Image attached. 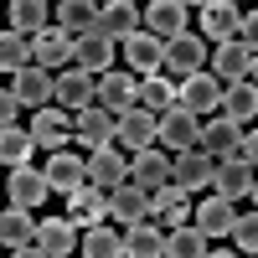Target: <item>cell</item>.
Wrapping results in <instances>:
<instances>
[{
	"mask_svg": "<svg viewBox=\"0 0 258 258\" xmlns=\"http://www.w3.org/2000/svg\"><path fill=\"white\" fill-rule=\"evenodd\" d=\"M140 103H145L150 114L176 109V83H165V73H145L140 78Z\"/></svg>",
	"mask_w": 258,
	"mask_h": 258,
	"instance_id": "d590c367",
	"label": "cell"
},
{
	"mask_svg": "<svg viewBox=\"0 0 258 258\" xmlns=\"http://www.w3.org/2000/svg\"><path fill=\"white\" fill-rule=\"evenodd\" d=\"M31 62H36V68H47V73L68 68V62H73V31H62V26H41V31L31 36Z\"/></svg>",
	"mask_w": 258,
	"mask_h": 258,
	"instance_id": "4fadbf2b",
	"label": "cell"
},
{
	"mask_svg": "<svg viewBox=\"0 0 258 258\" xmlns=\"http://www.w3.org/2000/svg\"><path fill=\"white\" fill-rule=\"evenodd\" d=\"M31 155H36L31 129H21V124H0V165H26Z\"/></svg>",
	"mask_w": 258,
	"mask_h": 258,
	"instance_id": "d6a6232c",
	"label": "cell"
},
{
	"mask_svg": "<svg viewBox=\"0 0 258 258\" xmlns=\"http://www.w3.org/2000/svg\"><path fill=\"white\" fill-rule=\"evenodd\" d=\"M52 6H57V26L62 31H88L93 26V21H98V6H93V0H52Z\"/></svg>",
	"mask_w": 258,
	"mask_h": 258,
	"instance_id": "8d00e7d4",
	"label": "cell"
},
{
	"mask_svg": "<svg viewBox=\"0 0 258 258\" xmlns=\"http://www.w3.org/2000/svg\"><path fill=\"white\" fill-rule=\"evenodd\" d=\"M6 6H11V31L36 36L41 26H47V6L52 0H6Z\"/></svg>",
	"mask_w": 258,
	"mask_h": 258,
	"instance_id": "e575fe53",
	"label": "cell"
},
{
	"mask_svg": "<svg viewBox=\"0 0 258 258\" xmlns=\"http://www.w3.org/2000/svg\"><path fill=\"white\" fill-rule=\"evenodd\" d=\"M31 140H36V150H47V155H52V150H62V145H68L73 140V119L68 114H62V109H52V103H41V109L31 114Z\"/></svg>",
	"mask_w": 258,
	"mask_h": 258,
	"instance_id": "e0dca14e",
	"label": "cell"
},
{
	"mask_svg": "<svg viewBox=\"0 0 258 258\" xmlns=\"http://www.w3.org/2000/svg\"><path fill=\"white\" fill-rule=\"evenodd\" d=\"M119 47H124V68L140 73V78H145V73H160V62H165V41H160L155 31H145V26L129 31Z\"/></svg>",
	"mask_w": 258,
	"mask_h": 258,
	"instance_id": "9c48e42d",
	"label": "cell"
},
{
	"mask_svg": "<svg viewBox=\"0 0 258 258\" xmlns=\"http://www.w3.org/2000/svg\"><path fill=\"white\" fill-rule=\"evenodd\" d=\"M238 41H248V52L258 57V11H248V16L238 21Z\"/></svg>",
	"mask_w": 258,
	"mask_h": 258,
	"instance_id": "ab89813d",
	"label": "cell"
},
{
	"mask_svg": "<svg viewBox=\"0 0 258 258\" xmlns=\"http://www.w3.org/2000/svg\"><path fill=\"white\" fill-rule=\"evenodd\" d=\"M0 6H6V0H0Z\"/></svg>",
	"mask_w": 258,
	"mask_h": 258,
	"instance_id": "7dc6e473",
	"label": "cell"
},
{
	"mask_svg": "<svg viewBox=\"0 0 258 258\" xmlns=\"http://www.w3.org/2000/svg\"><path fill=\"white\" fill-rule=\"evenodd\" d=\"M191 217H197V227L207 232V243H212V238H227V232H232V217H238V202H227V197L212 191L207 202L191 207Z\"/></svg>",
	"mask_w": 258,
	"mask_h": 258,
	"instance_id": "cb8c5ba5",
	"label": "cell"
},
{
	"mask_svg": "<svg viewBox=\"0 0 258 258\" xmlns=\"http://www.w3.org/2000/svg\"><path fill=\"white\" fill-rule=\"evenodd\" d=\"M197 253H207V232L197 222L165 227V258H197Z\"/></svg>",
	"mask_w": 258,
	"mask_h": 258,
	"instance_id": "836d02e7",
	"label": "cell"
},
{
	"mask_svg": "<svg viewBox=\"0 0 258 258\" xmlns=\"http://www.w3.org/2000/svg\"><path fill=\"white\" fill-rule=\"evenodd\" d=\"M16 258H68V253H78V227L68 222V217H41L36 222V232H31V243H21V248H11Z\"/></svg>",
	"mask_w": 258,
	"mask_h": 258,
	"instance_id": "6da1fadb",
	"label": "cell"
},
{
	"mask_svg": "<svg viewBox=\"0 0 258 258\" xmlns=\"http://www.w3.org/2000/svg\"><path fill=\"white\" fill-rule=\"evenodd\" d=\"M145 31H155L160 41H170L176 31H186V6L181 0H145Z\"/></svg>",
	"mask_w": 258,
	"mask_h": 258,
	"instance_id": "d4e9b609",
	"label": "cell"
},
{
	"mask_svg": "<svg viewBox=\"0 0 258 258\" xmlns=\"http://www.w3.org/2000/svg\"><path fill=\"white\" fill-rule=\"evenodd\" d=\"M197 145L207 150V155H217V160H222V155H238V145H243V124L227 119V114H207Z\"/></svg>",
	"mask_w": 258,
	"mask_h": 258,
	"instance_id": "d6986e66",
	"label": "cell"
},
{
	"mask_svg": "<svg viewBox=\"0 0 258 258\" xmlns=\"http://www.w3.org/2000/svg\"><path fill=\"white\" fill-rule=\"evenodd\" d=\"M6 197L16 202V207H41L52 197V186H47V176L26 160V165H11V176H6Z\"/></svg>",
	"mask_w": 258,
	"mask_h": 258,
	"instance_id": "ffe728a7",
	"label": "cell"
},
{
	"mask_svg": "<svg viewBox=\"0 0 258 258\" xmlns=\"http://www.w3.org/2000/svg\"><path fill=\"white\" fill-rule=\"evenodd\" d=\"M88 181L103 186V191H114L119 181H129V155H124L119 145H98V150H88Z\"/></svg>",
	"mask_w": 258,
	"mask_h": 258,
	"instance_id": "44dd1931",
	"label": "cell"
},
{
	"mask_svg": "<svg viewBox=\"0 0 258 258\" xmlns=\"http://www.w3.org/2000/svg\"><path fill=\"white\" fill-rule=\"evenodd\" d=\"M212 191L227 202H248V191H253V165L243 155H222L217 170H212Z\"/></svg>",
	"mask_w": 258,
	"mask_h": 258,
	"instance_id": "2e32d148",
	"label": "cell"
},
{
	"mask_svg": "<svg viewBox=\"0 0 258 258\" xmlns=\"http://www.w3.org/2000/svg\"><path fill=\"white\" fill-rule=\"evenodd\" d=\"M78 248H83V258H124V232L103 227V222L78 227Z\"/></svg>",
	"mask_w": 258,
	"mask_h": 258,
	"instance_id": "4dcf8cb0",
	"label": "cell"
},
{
	"mask_svg": "<svg viewBox=\"0 0 258 258\" xmlns=\"http://www.w3.org/2000/svg\"><path fill=\"white\" fill-rule=\"evenodd\" d=\"M114 52H119V41L109 31H98V26H88V31L73 36V62H78L83 73H93V78L114 68Z\"/></svg>",
	"mask_w": 258,
	"mask_h": 258,
	"instance_id": "5b68a950",
	"label": "cell"
},
{
	"mask_svg": "<svg viewBox=\"0 0 258 258\" xmlns=\"http://www.w3.org/2000/svg\"><path fill=\"white\" fill-rule=\"evenodd\" d=\"M197 135H202V119L191 114V109H181V103L155 119V145H165L170 155H176V150H191V145H197Z\"/></svg>",
	"mask_w": 258,
	"mask_h": 258,
	"instance_id": "52a82bcc",
	"label": "cell"
},
{
	"mask_svg": "<svg viewBox=\"0 0 258 258\" xmlns=\"http://www.w3.org/2000/svg\"><path fill=\"white\" fill-rule=\"evenodd\" d=\"M93 26H98V31H109L114 41H124L129 31H140V6H135V0H103Z\"/></svg>",
	"mask_w": 258,
	"mask_h": 258,
	"instance_id": "83f0119b",
	"label": "cell"
},
{
	"mask_svg": "<svg viewBox=\"0 0 258 258\" xmlns=\"http://www.w3.org/2000/svg\"><path fill=\"white\" fill-rule=\"evenodd\" d=\"M31 232H36V217H31V207H6L0 212V248H21V243H31Z\"/></svg>",
	"mask_w": 258,
	"mask_h": 258,
	"instance_id": "1f68e13d",
	"label": "cell"
},
{
	"mask_svg": "<svg viewBox=\"0 0 258 258\" xmlns=\"http://www.w3.org/2000/svg\"><path fill=\"white\" fill-rule=\"evenodd\" d=\"M165 253V227H155V222H129L124 227V258H160Z\"/></svg>",
	"mask_w": 258,
	"mask_h": 258,
	"instance_id": "f546056e",
	"label": "cell"
},
{
	"mask_svg": "<svg viewBox=\"0 0 258 258\" xmlns=\"http://www.w3.org/2000/svg\"><path fill=\"white\" fill-rule=\"evenodd\" d=\"M232 6H238V0H232Z\"/></svg>",
	"mask_w": 258,
	"mask_h": 258,
	"instance_id": "bcb514c9",
	"label": "cell"
},
{
	"mask_svg": "<svg viewBox=\"0 0 258 258\" xmlns=\"http://www.w3.org/2000/svg\"><path fill=\"white\" fill-rule=\"evenodd\" d=\"M129 181L145 186V191L165 186V181H170V150H165V145H145V150H135V155H129Z\"/></svg>",
	"mask_w": 258,
	"mask_h": 258,
	"instance_id": "9a60e30c",
	"label": "cell"
},
{
	"mask_svg": "<svg viewBox=\"0 0 258 258\" xmlns=\"http://www.w3.org/2000/svg\"><path fill=\"white\" fill-rule=\"evenodd\" d=\"M238 155L248 165H258V129H243V145H238Z\"/></svg>",
	"mask_w": 258,
	"mask_h": 258,
	"instance_id": "b9f144b4",
	"label": "cell"
},
{
	"mask_svg": "<svg viewBox=\"0 0 258 258\" xmlns=\"http://www.w3.org/2000/svg\"><path fill=\"white\" fill-rule=\"evenodd\" d=\"M135 6H140V0H135Z\"/></svg>",
	"mask_w": 258,
	"mask_h": 258,
	"instance_id": "c3c4849f",
	"label": "cell"
},
{
	"mask_svg": "<svg viewBox=\"0 0 258 258\" xmlns=\"http://www.w3.org/2000/svg\"><path fill=\"white\" fill-rule=\"evenodd\" d=\"M232 248L238 253H258V207L253 212H238V217H232Z\"/></svg>",
	"mask_w": 258,
	"mask_h": 258,
	"instance_id": "f35d334b",
	"label": "cell"
},
{
	"mask_svg": "<svg viewBox=\"0 0 258 258\" xmlns=\"http://www.w3.org/2000/svg\"><path fill=\"white\" fill-rule=\"evenodd\" d=\"M222 88H227V83H222L217 73L197 68V73H186V83H176V103H181V109H191L197 119H207V114L222 109Z\"/></svg>",
	"mask_w": 258,
	"mask_h": 258,
	"instance_id": "7a4b0ae2",
	"label": "cell"
},
{
	"mask_svg": "<svg viewBox=\"0 0 258 258\" xmlns=\"http://www.w3.org/2000/svg\"><path fill=\"white\" fill-rule=\"evenodd\" d=\"M73 140L83 150H98V145H114V114L103 103H88V109H73Z\"/></svg>",
	"mask_w": 258,
	"mask_h": 258,
	"instance_id": "8fae6325",
	"label": "cell"
},
{
	"mask_svg": "<svg viewBox=\"0 0 258 258\" xmlns=\"http://www.w3.org/2000/svg\"><path fill=\"white\" fill-rule=\"evenodd\" d=\"M98 103H103L109 114H124L129 103H140V73H129V68L98 73Z\"/></svg>",
	"mask_w": 258,
	"mask_h": 258,
	"instance_id": "30bf717a",
	"label": "cell"
},
{
	"mask_svg": "<svg viewBox=\"0 0 258 258\" xmlns=\"http://www.w3.org/2000/svg\"><path fill=\"white\" fill-rule=\"evenodd\" d=\"M52 98L62 109H88V103H98V78L83 73L78 62H68V68L57 73V83H52Z\"/></svg>",
	"mask_w": 258,
	"mask_h": 258,
	"instance_id": "ba28073f",
	"label": "cell"
},
{
	"mask_svg": "<svg viewBox=\"0 0 258 258\" xmlns=\"http://www.w3.org/2000/svg\"><path fill=\"white\" fill-rule=\"evenodd\" d=\"M207 47H212V41H207L202 31H176V36L165 41V62H160V73L186 78V73L207 68Z\"/></svg>",
	"mask_w": 258,
	"mask_h": 258,
	"instance_id": "277c9868",
	"label": "cell"
},
{
	"mask_svg": "<svg viewBox=\"0 0 258 258\" xmlns=\"http://www.w3.org/2000/svg\"><path fill=\"white\" fill-rule=\"evenodd\" d=\"M212 170H217V155H207L202 145L170 155V181H176L181 191H207V186H212Z\"/></svg>",
	"mask_w": 258,
	"mask_h": 258,
	"instance_id": "8992f818",
	"label": "cell"
},
{
	"mask_svg": "<svg viewBox=\"0 0 258 258\" xmlns=\"http://www.w3.org/2000/svg\"><path fill=\"white\" fill-rule=\"evenodd\" d=\"M31 62V36L21 31H0V73H16Z\"/></svg>",
	"mask_w": 258,
	"mask_h": 258,
	"instance_id": "74e56055",
	"label": "cell"
},
{
	"mask_svg": "<svg viewBox=\"0 0 258 258\" xmlns=\"http://www.w3.org/2000/svg\"><path fill=\"white\" fill-rule=\"evenodd\" d=\"M109 217H114L119 227L145 222V217H150V191H145V186H135V181H119V186L109 191Z\"/></svg>",
	"mask_w": 258,
	"mask_h": 258,
	"instance_id": "7402d4cb",
	"label": "cell"
},
{
	"mask_svg": "<svg viewBox=\"0 0 258 258\" xmlns=\"http://www.w3.org/2000/svg\"><path fill=\"white\" fill-rule=\"evenodd\" d=\"M103 217H109V191H103V186L83 181V186L68 191V222H73V227H93V222H103Z\"/></svg>",
	"mask_w": 258,
	"mask_h": 258,
	"instance_id": "7c38bea8",
	"label": "cell"
},
{
	"mask_svg": "<svg viewBox=\"0 0 258 258\" xmlns=\"http://www.w3.org/2000/svg\"><path fill=\"white\" fill-rule=\"evenodd\" d=\"M222 114L238 119L243 129L258 119V83H253V78H238V83H227V88H222Z\"/></svg>",
	"mask_w": 258,
	"mask_h": 258,
	"instance_id": "4316f807",
	"label": "cell"
},
{
	"mask_svg": "<svg viewBox=\"0 0 258 258\" xmlns=\"http://www.w3.org/2000/svg\"><path fill=\"white\" fill-rule=\"evenodd\" d=\"M150 217H160L165 227H181V222H191V191H181L176 181L155 186V191H150Z\"/></svg>",
	"mask_w": 258,
	"mask_h": 258,
	"instance_id": "603a6c76",
	"label": "cell"
},
{
	"mask_svg": "<svg viewBox=\"0 0 258 258\" xmlns=\"http://www.w3.org/2000/svg\"><path fill=\"white\" fill-rule=\"evenodd\" d=\"M52 83H57V73L26 62V68L11 73V93L21 98V109H41V103H52Z\"/></svg>",
	"mask_w": 258,
	"mask_h": 258,
	"instance_id": "5bb4252c",
	"label": "cell"
},
{
	"mask_svg": "<svg viewBox=\"0 0 258 258\" xmlns=\"http://www.w3.org/2000/svg\"><path fill=\"white\" fill-rule=\"evenodd\" d=\"M248 68H253L248 41H238V36L217 41V52H212V73H217L222 83H238V78H248Z\"/></svg>",
	"mask_w": 258,
	"mask_h": 258,
	"instance_id": "484cf974",
	"label": "cell"
},
{
	"mask_svg": "<svg viewBox=\"0 0 258 258\" xmlns=\"http://www.w3.org/2000/svg\"><path fill=\"white\" fill-rule=\"evenodd\" d=\"M248 78H253V83H258V57H253V68H248Z\"/></svg>",
	"mask_w": 258,
	"mask_h": 258,
	"instance_id": "f6af8a7d",
	"label": "cell"
},
{
	"mask_svg": "<svg viewBox=\"0 0 258 258\" xmlns=\"http://www.w3.org/2000/svg\"><path fill=\"white\" fill-rule=\"evenodd\" d=\"M41 176H47V186H52V191H62V197H68L73 186H83V181H88V160H83L78 150H68V145H62V150H52V160L41 165Z\"/></svg>",
	"mask_w": 258,
	"mask_h": 258,
	"instance_id": "ac0fdd59",
	"label": "cell"
},
{
	"mask_svg": "<svg viewBox=\"0 0 258 258\" xmlns=\"http://www.w3.org/2000/svg\"><path fill=\"white\" fill-rule=\"evenodd\" d=\"M248 202H253V207H258V176H253V191H248Z\"/></svg>",
	"mask_w": 258,
	"mask_h": 258,
	"instance_id": "ee69618b",
	"label": "cell"
},
{
	"mask_svg": "<svg viewBox=\"0 0 258 258\" xmlns=\"http://www.w3.org/2000/svg\"><path fill=\"white\" fill-rule=\"evenodd\" d=\"M16 109H21V98L11 88H0V124H16Z\"/></svg>",
	"mask_w": 258,
	"mask_h": 258,
	"instance_id": "60d3db41",
	"label": "cell"
},
{
	"mask_svg": "<svg viewBox=\"0 0 258 258\" xmlns=\"http://www.w3.org/2000/svg\"><path fill=\"white\" fill-rule=\"evenodd\" d=\"M238 21H243V11L232 0H207L202 6V36L207 41H227V36H238Z\"/></svg>",
	"mask_w": 258,
	"mask_h": 258,
	"instance_id": "f1b7e54d",
	"label": "cell"
},
{
	"mask_svg": "<svg viewBox=\"0 0 258 258\" xmlns=\"http://www.w3.org/2000/svg\"><path fill=\"white\" fill-rule=\"evenodd\" d=\"M155 119H160V114H150L145 103H129L124 114H114V145L124 150V155H135V150L155 145Z\"/></svg>",
	"mask_w": 258,
	"mask_h": 258,
	"instance_id": "3957f363",
	"label": "cell"
},
{
	"mask_svg": "<svg viewBox=\"0 0 258 258\" xmlns=\"http://www.w3.org/2000/svg\"><path fill=\"white\" fill-rule=\"evenodd\" d=\"M181 6H186V11H202V6H207V0H181Z\"/></svg>",
	"mask_w": 258,
	"mask_h": 258,
	"instance_id": "7bdbcfd3",
	"label": "cell"
}]
</instances>
